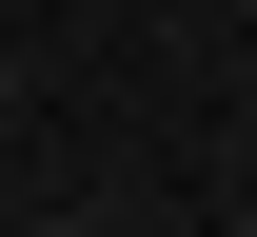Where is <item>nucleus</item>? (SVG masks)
Returning a JSON list of instances; mask_svg holds the SVG:
<instances>
[]
</instances>
